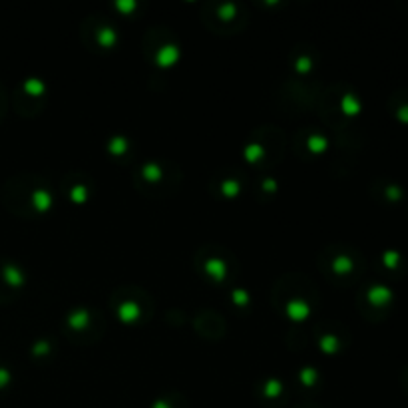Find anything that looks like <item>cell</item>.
Wrapping results in <instances>:
<instances>
[{"instance_id":"cell-2","label":"cell","mask_w":408,"mask_h":408,"mask_svg":"<svg viewBox=\"0 0 408 408\" xmlns=\"http://www.w3.org/2000/svg\"><path fill=\"white\" fill-rule=\"evenodd\" d=\"M401 118H407V120H408V108L401 110Z\"/></svg>"},{"instance_id":"cell-1","label":"cell","mask_w":408,"mask_h":408,"mask_svg":"<svg viewBox=\"0 0 408 408\" xmlns=\"http://www.w3.org/2000/svg\"><path fill=\"white\" fill-rule=\"evenodd\" d=\"M389 297H391V293H389L387 289H377V291H373V299L377 301V305H383L385 301H389Z\"/></svg>"}]
</instances>
